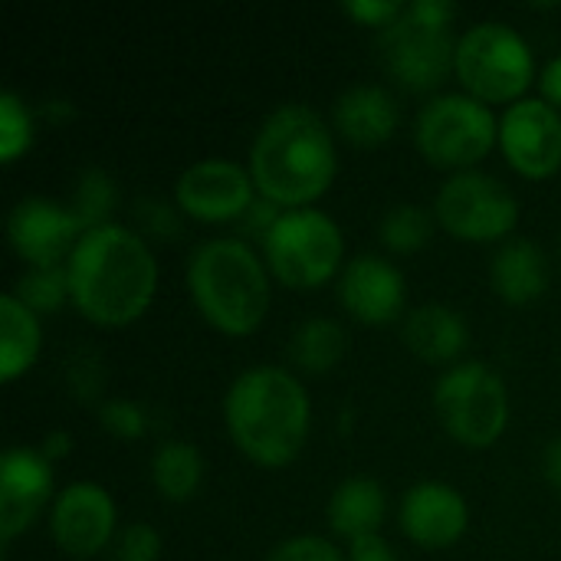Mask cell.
<instances>
[{
    "mask_svg": "<svg viewBox=\"0 0 561 561\" xmlns=\"http://www.w3.org/2000/svg\"><path fill=\"white\" fill-rule=\"evenodd\" d=\"M408 13H414L424 23H437V26H450L457 16V7L450 0H411Z\"/></svg>",
    "mask_w": 561,
    "mask_h": 561,
    "instance_id": "34",
    "label": "cell"
},
{
    "mask_svg": "<svg viewBox=\"0 0 561 561\" xmlns=\"http://www.w3.org/2000/svg\"><path fill=\"white\" fill-rule=\"evenodd\" d=\"M437 224L463 243H493L510 237L519 224V201L486 171H457L447 178L434 201Z\"/></svg>",
    "mask_w": 561,
    "mask_h": 561,
    "instance_id": "9",
    "label": "cell"
},
{
    "mask_svg": "<svg viewBox=\"0 0 561 561\" xmlns=\"http://www.w3.org/2000/svg\"><path fill=\"white\" fill-rule=\"evenodd\" d=\"M339 299L348 309V316H355L358 322L388 325L404 312L408 283L391 260L378 253H358L342 270Z\"/></svg>",
    "mask_w": 561,
    "mask_h": 561,
    "instance_id": "16",
    "label": "cell"
},
{
    "mask_svg": "<svg viewBox=\"0 0 561 561\" xmlns=\"http://www.w3.org/2000/svg\"><path fill=\"white\" fill-rule=\"evenodd\" d=\"M187 289L201 316L227 335L256 332L270 312L266 266L240 237L197 243L187 260Z\"/></svg>",
    "mask_w": 561,
    "mask_h": 561,
    "instance_id": "4",
    "label": "cell"
},
{
    "mask_svg": "<svg viewBox=\"0 0 561 561\" xmlns=\"http://www.w3.org/2000/svg\"><path fill=\"white\" fill-rule=\"evenodd\" d=\"M66 276L72 306L105 329L135 322L158 289V263L148 243L122 224L85 230L66 260Z\"/></svg>",
    "mask_w": 561,
    "mask_h": 561,
    "instance_id": "1",
    "label": "cell"
},
{
    "mask_svg": "<svg viewBox=\"0 0 561 561\" xmlns=\"http://www.w3.org/2000/svg\"><path fill=\"white\" fill-rule=\"evenodd\" d=\"M266 266L289 289H316L329 283L345 253L342 227L316 207H293L276 217L263 237Z\"/></svg>",
    "mask_w": 561,
    "mask_h": 561,
    "instance_id": "6",
    "label": "cell"
},
{
    "mask_svg": "<svg viewBox=\"0 0 561 561\" xmlns=\"http://www.w3.org/2000/svg\"><path fill=\"white\" fill-rule=\"evenodd\" d=\"M398 519L414 546L450 549L470 526V506L460 490L437 480H424L401 496Z\"/></svg>",
    "mask_w": 561,
    "mask_h": 561,
    "instance_id": "17",
    "label": "cell"
},
{
    "mask_svg": "<svg viewBox=\"0 0 561 561\" xmlns=\"http://www.w3.org/2000/svg\"><path fill=\"white\" fill-rule=\"evenodd\" d=\"M398 118H401V112H398L394 95L375 82H358V85L345 89L332 105L335 131L358 148L385 145L394 135Z\"/></svg>",
    "mask_w": 561,
    "mask_h": 561,
    "instance_id": "18",
    "label": "cell"
},
{
    "mask_svg": "<svg viewBox=\"0 0 561 561\" xmlns=\"http://www.w3.org/2000/svg\"><path fill=\"white\" fill-rule=\"evenodd\" d=\"M33 141V118L16 92H0V161L13 164Z\"/></svg>",
    "mask_w": 561,
    "mask_h": 561,
    "instance_id": "28",
    "label": "cell"
},
{
    "mask_svg": "<svg viewBox=\"0 0 561 561\" xmlns=\"http://www.w3.org/2000/svg\"><path fill=\"white\" fill-rule=\"evenodd\" d=\"M378 237L394 253H417L434 237V214L421 204H394L381 214Z\"/></svg>",
    "mask_w": 561,
    "mask_h": 561,
    "instance_id": "25",
    "label": "cell"
},
{
    "mask_svg": "<svg viewBox=\"0 0 561 561\" xmlns=\"http://www.w3.org/2000/svg\"><path fill=\"white\" fill-rule=\"evenodd\" d=\"M43 329L39 316L26 309L13 293H3L0 299V378L16 381L26 375L39 355Z\"/></svg>",
    "mask_w": 561,
    "mask_h": 561,
    "instance_id": "22",
    "label": "cell"
},
{
    "mask_svg": "<svg viewBox=\"0 0 561 561\" xmlns=\"http://www.w3.org/2000/svg\"><path fill=\"white\" fill-rule=\"evenodd\" d=\"M539 89L549 105H561V56L546 62V69L539 76Z\"/></svg>",
    "mask_w": 561,
    "mask_h": 561,
    "instance_id": "35",
    "label": "cell"
},
{
    "mask_svg": "<svg viewBox=\"0 0 561 561\" xmlns=\"http://www.w3.org/2000/svg\"><path fill=\"white\" fill-rule=\"evenodd\" d=\"M542 473H546V480L552 486L561 490V437L546 444V450H542Z\"/></svg>",
    "mask_w": 561,
    "mask_h": 561,
    "instance_id": "37",
    "label": "cell"
},
{
    "mask_svg": "<svg viewBox=\"0 0 561 561\" xmlns=\"http://www.w3.org/2000/svg\"><path fill=\"white\" fill-rule=\"evenodd\" d=\"M401 339L417 358H424L431 365H447V362L460 358V352L467 348L470 329L457 309H450L444 302H427L404 316Z\"/></svg>",
    "mask_w": 561,
    "mask_h": 561,
    "instance_id": "19",
    "label": "cell"
},
{
    "mask_svg": "<svg viewBox=\"0 0 561 561\" xmlns=\"http://www.w3.org/2000/svg\"><path fill=\"white\" fill-rule=\"evenodd\" d=\"M500 148L526 178H552L561 168V115L546 99H519L500 118Z\"/></svg>",
    "mask_w": 561,
    "mask_h": 561,
    "instance_id": "12",
    "label": "cell"
},
{
    "mask_svg": "<svg viewBox=\"0 0 561 561\" xmlns=\"http://www.w3.org/2000/svg\"><path fill=\"white\" fill-rule=\"evenodd\" d=\"M325 513L332 533L345 536L348 542L362 536H378V526L388 516V493L371 477H348L332 490Z\"/></svg>",
    "mask_w": 561,
    "mask_h": 561,
    "instance_id": "21",
    "label": "cell"
},
{
    "mask_svg": "<svg viewBox=\"0 0 561 561\" xmlns=\"http://www.w3.org/2000/svg\"><path fill=\"white\" fill-rule=\"evenodd\" d=\"M82 233L72 207L49 197H23L7 217V240L26 266H59L69 260Z\"/></svg>",
    "mask_w": 561,
    "mask_h": 561,
    "instance_id": "13",
    "label": "cell"
},
{
    "mask_svg": "<svg viewBox=\"0 0 561 561\" xmlns=\"http://www.w3.org/2000/svg\"><path fill=\"white\" fill-rule=\"evenodd\" d=\"M53 496V463L36 447H10L0 460V539L23 536Z\"/></svg>",
    "mask_w": 561,
    "mask_h": 561,
    "instance_id": "15",
    "label": "cell"
},
{
    "mask_svg": "<svg viewBox=\"0 0 561 561\" xmlns=\"http://www.w3.org/2000/svg\"><path fill=\"white\" fill-rule=\"evenodd\" d=\"M335 138L302 102L273 108L250 145V178L276 207H309L335 181Z\"/></svg>",
    "mask_w": 561,
    "mask_h": 561,
    "instance_id": "2",
    "label": "cell"
},
{
    "mask_svg": "<svg viewBox=\"0 0 561 561\" xmlns=\"http://www.w3.org/2000/svg\"><path fill=\"white\" fill-rule=\"evenodd\" d=\"M345 7V13L348 16H355L358 23H365V26H388V23H394L401 13H404V3H398V0H345L342 3Z\"/></svg>",
    "mask_w": 561,
    "mask_h": 561,
    "instance_id": "32",
    "label": "cell"
},
{
    "mask_svg": "<svg viewBox=\"0 0 561 561\" xmlns=\"http://www.w3.org/2000/svg\"><path fill=\"white\" fill-rule=\"evenodd\" d=\"M69 447H72V437H69L66 431H53V434H46V437H43L39 454H43L49 463H56V460H62V457L69 454Z\"/></svg>",
    "mask_w": 561,
    "mask_h": 561,
    "instance_id": "36",
    "label": "cell"
},
{
    "mask_svg": "<svg viewBox=\"0 0 561 561\" xmlns=\"http://www.w3.org/2000/svg\"><path fill=\"white\" fill-rule=\"evenodd\" d=\"M434 408L444 431L463 447H493L510 424L506 381L486 362H460L434 385Z\"/></svg>",
    "mask_w": 561,
    "mask_h": 561,
    "instance_id": "8",
    "label": "cell"
},
{
    "mask_svg": "<svg viewBox=\"0 0 561 561\" xmlns=\"http://www.w3.org/2000/svg\"><path fill=\"white\" fill-rule=\"evenodd\" d=\"M490 283L496 296L513 306L536 302L549 289V260L539 243L526 237L506 240L490 260Z\"/></svg>",
    "mask_w": 561,
    "mask_h": 561,
    "instance_id": "20",
    "label": "cell"
},
{
    "mask_svg": "<svg viewBox=\"0 0 561 561\" xmlns=\"http://www.w3.org/2000/svg\"><path fill=\"white\" fill-rule=\"evenodd\" d=\"M253 178L230 158H201L178 174V207L204 224L237 220L253 207Z\"/></svg>",
    "mask_w": 561,
    "mask_h": 561,
    "instance_id": "11",
    "label": "cell"
},
{
    "mask_svg": "<svg viewBox=\"0 0 561 561\" xmlns=\"http://www.w3.org/2000/svg\"><path fill=\"white\" fill-rule=\"evenodd\" d=\"M348 348V335L335 319L325 316H309L306 322H299L286 342V355L289 362L306 371V375H325L332 371Z\"/></svg>",
    "mask_w": 561,
    "mask_h": 561,
    "instance_id": "23",
    "label": "cell"
},
{
    "mask_svg": "<svg viewBox=\"0 0 561 561\" xmlns=\"http://www.w3.org/2000/svg\"><path fill=\"white\" fill-rule=\"evenodd\" d=\"M204 480V457L187 440H168L151 457V483L168 503H187Z\"/></svg>",
    "mask_w": 561,
    "mask_h": 561,
    "instance_id": "24",
    "label": "cell"
},
{
    "mask_svg": "<svg viewBox=\"0 0 561 561\" xmlns=\"http://www.w3.org/2000/svg\"><path fill=\"white\" fill-rule=\"evenodd\" d=\"M26 309L39 312H53L69 299V276L66 266H26V273L16 279V286L10 289Z\"/></svg>",
    "mask_w": 561,
    "mask_h": 561,
    "instance_id": "26",
    "label": "cell"
},
{
    "mask_svg": "<svg viewBox=\"0 0 561 561\" xmlns=\"http://www.w3.org/2000/svg\"><path fill=\"white\" fill-rule=\"evenodd\" d=\"M559 256H561V233H559Z\"/></svg>",
    "mask_w": 561,
    "mask_h": 561,
    "instance_id": "38",
    "label": "cell"
},
{
    "mask_svg": "<svg viewBox=\"0 0 561 561\" xmlns=\"http://www.w3.org/2000/svg\"><path fill=\"white\" fill-rule=\"evenodd\" d=\"M496 138L500 122L493 108L470 92H440L414 118V145L437 168L473 171L493 151Z\"/></svg>",
    "mask_w": 561,
    "mask_h": 561,
    "instance_id": "7",
    "label": "cell"
},
{
    "mask_svg": "<svg viewBox=\"0 0 561 561\" xmlns=\"http://www.w3.org/2000/svg\"><path fill=\"white\" fill-rule=\"evenodd\" d=\"M378 56L385 72L404 85L408 92H431L437 89L457 59V43L450 26L424 23L414 13H404L388 23L378 36Z\"/></svg>",
    "mask_w": 561,
    "mask_h": 561,
    "instance_id": "10",
    "label": "cell"
},
{
    "mask_svg": "<svg viewBox=\"0 0 561 561\" xmlns=\"http://www.w3.org/2000/svg\"><path fill=\"white\" fill-rule=\"evenodd\" d=\"M345 561H398V556L381 536H362V539L348 542V559Z\"/></svg>",
    "mask_w": 561,
    "mask_h": 561,
    "instance_id": "33",
    "label": "cell"
},
{
    "mask_svg": "<svg viewBox=\"0 0 561 561\" xmlns=\"http://www.w3.org/2000/svg\"><path fill=\"white\" fill-rule=\"evenodd\" d=\"M266 561H345L342 552L322 536H293L273 546Z\"/></svg>",
    "mask_w": 561,
    "mask_h": 561,
    "instance_id": "31",
    "label": "cell"
},
{
    "mask_svg": "<svg viewBox=\"0 0 561 561\" xmlns=\"http://www.w3.org/2000/svg\"><path fill=\"white\" fill-rule=\"evenodd\" d=\"M161 556V536L148 523H128L112 539L108 561H158Z\"/></svg>",
    "mask_w": 561,
    "mask_h": 561,
    "instance_id": "29",
    "label": "cell"
},
{
    "mask_svg": "<svg viewBox=\"0 0 561 561\" xmlns=\"http://www.w3.org/2000/svg\"><path fill=\"white\" fill-rule=\"evenodd\" d=\"M312 404L302 381L279 365H253L233 378L224 398V424L243 457L279 470L309 437Z\"/></svg>",
    "mask_w": 561,
    "mask_h": 561,
    "instance_id": "3",
    "label": "cell"
},
{
    "mask_svg": "<svg viewBox=\"0 0 561 561\" xmlns=\"http://www.w3.org/2000/svg\"><path fill=\"white\" fill-rule=\"evenodd\" d=\"M115 503L105 486L99 483H69L56 500L49 513V536L59 546V552L72 559L99 556L115 539Z\"/></svg>",
    "mask_w": 561,
    "mask_h": 561,
    "instance_id": "14",
    "label": "cell"
},
{
    "mask_svg": "<svg viewBox=\"0 0 561 561\" xmlns=\"http://www.w3.org/2000/svg\"><path fill=\"white\" fill-rule=\"evenodd\" d=\"M454 69L463 89L480 102H519L536 76V59L516 26L483 20L457 39Z\"/></svg>",
    "mask_w": 561,
    "mask_h": 561,
    "instance_id": "5",
    "label": "cell"
},
{
    "mask_svg": "<svg viewBox=\"0 0 561 561\" xmlns=\"http://www.w3.org/2000/svg\"><path fill=\"white\" fill-rule=\"evenodd\" d=\"M99 417H102V427L108 434L122 437V440H138L145 434V427H148L145 411L135 401H125V398L105 401L102 411H99Z\"/></svg>",
    "mask_w": 561,
    "mask_h": 561,
    "instance_id": "30",
    "label": "cell"
},
{
    "mask_svg": "<svg viewBox=\"0 0 561 561\" xmlns=\"http://www.w3.org/2000/svg\"><path fill=\"white\" fill-rule=\"evenodd\" d=\"M112 207H115V184H112V178L105 171H99V168L82 171L79 187H76V201H72V214L79 217L82 230L108 224L105 217H108Z\"/></svg>",
    "mask_w": 561,
    "mask_h": 561,
    "instance_id": "27",
    "label": "cell"
}]
</instances>
